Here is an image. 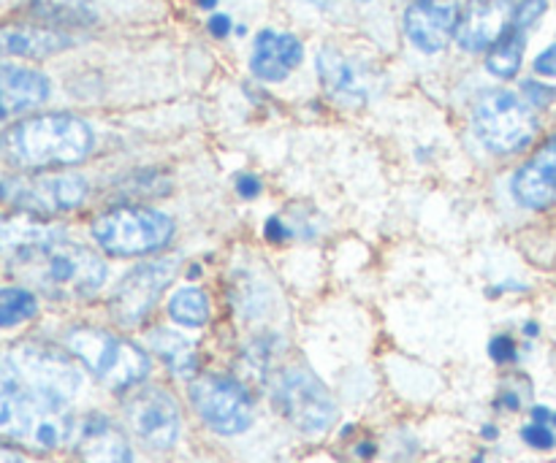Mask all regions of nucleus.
I'll return each instance as SVG.
<instances>
[{"label": "nucleus", "mask_w": 556, "mask_h": 463, "mask_svg": "<svg viewBox=\"0 0 556 463\" xmlns=\"http://www.w3.org/2000/svg\"><path fill=\"white\" fill-rule=\"evenodd\" d=\"M459 22L454 0H418L405 11V36L421 52L434 54L448 47Z\"/></svg>", "instance_id": "obj_15"}, {"label": "nucleus", "mask_w": 556, "mask_h": 463, "mask_svg": "<svg viewBox=\"0 0 556 463\" xmlns=\"http://www.w3.org/2000/svg\"><path fill=\"white\" fill-rule=\"evenodd\" d=\"M527 334H530V336H535V334H538L535 323H527Z\"/></svg>", "instance_id": "obj_40"}, {"label": "nucleus", "mask_w": 556, "mask_h": 463, "mask_svg": "<svg viewBox=\"0 0 556 463\" xmlns=\"http://www.w3.org/2000/svg\"><path fill=\"white\" fill-rule=\"evenodd\" d=\"M525 95H527V103H530L532 108H543L548 106V103L554 101V87L548 85H538V81H525Z\"/></svg>", "instance_id": "obj_29"}, {"label": "nucleus", "mask_w": 556, "mask_h": 463, "mask_svg": "<svg viewBox=\"0 0 556 463\" xmlns=\"http://www.w3.org/2000/svg\"><path fill=\"white\" fill-rule=\"evenodd\" d=\"M147 342H150L152 352H155V356H161L163 363H166L174 374H179V377H185V374H190L195 369L193 342L185 339V336L177 334V331L155 329V331H150Z\"/></svg>", "instance_id": "obj_23"}, {"label": "nucleus", "mask_w": 556, "mask_h": 463, "mask_svg": "<svg viewBox=\"0 0 556 463\" xmlns=\"http://www.w3.org/2000/svg\"><path fill=\"white\" fill-rule=\"evenodd\" d=\"M535 74L538 76H556V41L548 49H543L541 54L535 57Z\"/></svg>", "instance_id": "obj_31"}, {"label": "nucleus", "mask_w": 556, "mask_h": 463, "mask_svg": "<svg viewBox=\"0 0 556 463\" xmlns=\"http://www.w3.org/2000/svg\"><path fill=\"white\" fill-rule=\"evenodd\" d=\"M30 14L43 27H90L96 25L98 11L92 0H30Z\"/></svg>", "instance_id": "obj_22"}, {"label": "nucleus", "mask_w": 556, "mask_h": 463, "mask_svg": "<svg viewBox=\"0 0 556 463\" xmlns=\"http://www.w3.org/2000/svg\"><path fill=\"white\" fill-rule=\"evenodd\" d=\"M92 146H96V133L85 119L74 114L27 117L11 125L0 141L5 160L27 171L76 166L90 157Z\"/></svg>", "instance_id": "obj_2"}, {"label": "nucleus", "mask_w": 556, "mask_h": 463, "mask_svg": "<svg viewBox=\"0 0 556 463\" xmlns=\"http://www.w3.org/2000/svg\"><path fill=\"white\" fill-rule=\"evenodd\" d=\"M190 401H193L201 421L212 432L223 434V437H237V434H244L253 426V396L237 380L215 377V374L193 380V385H190Z\"/></svg>", "instance_id": "obj_9"}, {"label": "nucleus", "mask_w": 556, "mask_h": 463, "mask_svg": "<svg viewBox=\"0 0 556 463\" xmlns=\"http://www.w3.org/2000/svg\"><path fill=\"white\" fill-rule=\"evenodd\" d=\"M318 76L326 92L342 106H364L372 95L375 81L367 65L334 47H324L318 52Z\"/></svg>", "instance_id": "obj_14"}, {"label": "nucleus", "mask_w": 556, "mask_h": 463, "mask_svg": "<svg viewBox=\"0 0 556 463\" xmlns=\"http://www.w3.org/2000/svg\"><path fill=\"white\" fill-rule=\"evenodd\" d=\"M125 421L147 448L155 450L172 448L179 439V428H182L177 401L163 388L136 390L125 404Z\"/></svg>", "instance_id": "obj_11"}, {"label": "nucleus", "mask_w": 556, "mask_h": 463, "mask_svg": "<svg viewBox=\"0 0 556 463\" xmlns=\"http://www.w3.org/2000/svg\"><path fill=\"white\" fill-rule=\"evenodd\" d=\"M532 417H535V423H543V426H556V412L546 410V407H535V410H532Z\"/></svg>", "instance_id": "obj_35"}, {"label": "nucleus", "mask_w": 556, "mask_h": 463, "mask_svg": "<svg viewBox=\"0 0 556 463\" xmlns=\"http://www.w3.org/2000/svg\"><path fill=\"white\" fill-rule=\"evenodd\" d=\"M174 236V220L163 211L144 209V206H123L92 222V239L109 255L134 258L150 255L166 247Z\"/></svg>", "instance_id": "obj_7"}, {"label": "nucleus", "mask_w": 556, "mask_h": 463, "mask_svg": "<svg viewBox=\"0 0 556 463\" xmlns=\"http://www.w3.org/2000/svg\"><path fill=\"white\" fill-rule=\"evenodd\" d=\"M65 347L109 388H130L150 374L147 352L109 331L79 325L65 334Z\"/></svg>", "instance_id": "obj_5"}, {"label": "nucleus", "mask_w": 556, "mask_h": 463, "mask_svg": "<svg viewBox=\"0 0 556 463\" xmlns=\"http://www.w3.org/2000/svg\"><path fill=\"white\" fill-rule=\"evenodd\" d=\"M74 43V38L63 30L43 25H11L0 27V57L43 60L63 52Z\"/></svg>", "instance_id": "obj_20"}, {"label": "nucleus", "mask_w": 556, "mask_h": 463, "mask_svg": "<svg viewBox=\"0 0 556 463\" xmlns=\"http://www.w3.org/2000/svg\"><path fill=\"white\" fill-rule=\"evenodd\" d=\"M288 236H291V231L282 226L280 217H271V220L266 222V239H271V242H282V239Z\"/></svg>", "instance_id": "obj_33"}, {"label": "nucleus", "mask_w": 556, "mask_h": 463, "mask_svg": "<svg viewBox=\"0 0 556 463\" xmlns=\"http://www.w3.org/2000/svg\"><path fill=\"white\" fill-rule=\"evenodd\" d=\"M489 352H492V358L497 363H510L516 358V342L510 339V336H497V339H492V347H489Z\"/></svg>", "instance_id": "obj_30"}, {"label": "nucleus", "mask_w": 556, "mask_h": 463, "mask_svg": "<svg viewBox=\"0 0 556 463\" xmlns=\"http://www.w3.org/2000/svg\"><path fill=\"white\" fill-rule=\"evenodd\" d=\"M237 193L242 195V198H255V195L261 193L258 177H253V173H239V177H237Z\"/></svg>", "instance_id": "obj_32"}, {"label": "nucleus", "mask_w": 556, "mask_h": 463, "mask_svg": "<svg viewBox=\"0 0 556 463\" xmlns=\"http://www.w3.org/2000/svg\"><path fill=\"white\" fill-rule=\"evenodd\" d=\"M546 9H548V0H521V3L516 5L514 22H510V25L527 33L543 14H546Z\"/></svg>", "instance_id": "obj_27"}, {"label": "nucleus", "mask_w": 556, "mask_h": 463, "mask_svg": "<svg viewBox=\"0 0 556 463\" xmlns=\"http://www.w3.org/2000/svg\"><path fill=\"white\" fill-rule=\"evenodd\" d=\"M525 47H527V33L519 27L510 25L508 33L500 38L492 47L486 57V68L492 70L500 79H510V76L519 74L521 60H525Z\"/></svg>", "instance_id": "obj_24"}, {"label": "nucleus", "mask_w": 556, "mask_h": 463, "mask_svg": "<svg viewBox=\"0 0 556 463\" xmlns=\"http://www.w3.org/2000/svg\"><path fill=\"white\" fill-rule=\"evenodd\" d=\"M199 5H201V9H215L217 0H199Z\"/></svg>", "instance_id": "obj_38"}, {"label": "nucleus", "mask_w": 556, "mask_h": 463, "mask_svg": "<svg viewBox=\"0 0 556 463\" xmlns=\"http://www.w3.org/2000/svg\"><path fill=\"white\" fill-rule=\"evenodd\" d=\"M76 453L81 463H134L125 434L112 421L90 415L76 432Z\"/></svg>", "instance_id": "obj_19"}, {"label": "nucleus", "mask_w": 556, "mask_h": 463, "mask_svg": "<svg viewBox=\"0 0 556 463\" xmlns=\"http://www.w3.org/2000/svg\"><path fill=\"white\" fill-rule=\"evenodd\" d=\"M38 301L36 293L27 287H0V329H14V325L27 323L36 318Z\"/></svg>", "instance_id": "obj_26"}, {"label": "nucleus", "mask_w": 556, "mask_h": 463, "mask_svg": "<svg viewBox=\"0 0 556 463\" xmlns=\"http://www.w3.org/2000/svg\"><path fill=\"white\" fill-rule=\"evenodd\" d=\"M521 437H525V442L530 445V448H535V450H552L556 445L554 428L543 426V423H535V421H532L530 426L521 432Z\"/></svg>", "instance_id": "obj_28"}, {"label": "nucleus", "mask_w": 556, "mask_h": 463, "mask_svg": "<svg viewBox=\"0 0 556 463\" xmlns=\"http://www.w3.org/2000/svg\"><path fill=\"white\" fill-rule=\"evenodd\" d=\"M309 3H315L318 9H331V5H334V0H309Z\"/></svg>", "instance_id": "obj_37"}, {"label": "nucleus", "mask_w": 556, "mask_h": 463, "mask_svg": "<svg viewBox=\"0 0 556 463\" xmlns=\"http://www.w3.org/2000/svg\"><path fill=\"white\" fill-rule=\"evenodd\" d=\"M514 0H467L456 22V43L465 52L492 49L514 22Z\"/></svg>", "instance_id": "obj_13"}, {"label": "nucleus", "mask_w": 556, "mask_h": 463, "mask_svg": "<svg viewBox=\"0 0 556 463\" xmlns=\"http://www.w3.org/2000/svg\"><path fill=\"white\" fill-rule=\"evenodd\" d=\"M282 415L304 434H324L334 426L337 404L329 388L307 369H288L277 383Z\"/></svg>", "instance_id": "obj_10"}, {"label": "nucleus", "mask_w": 556, "mask_h": 463, "mask_svg": "<svg viewBox=\"0 0 556 463\" xmlns=\"http://www.w3.org/2000/svg\"><path fill=\"white\" fill-rule=\"evenodd\" d=\"M472 128L494 155H514L532 144L538 117L530 103L510 90H489L472 108Z\"/></svg>", "instance_id": "obj_6"}, {"label": "nucleus", "mask_w": 556, "mask_h": 463, "mask_svg": "<svg viewBox=\"0 0 556 463\" xmlns=\"http://www.w3.org/2000/svg\"><path fill=\"white\" fill-rule=\"evenodd\" d=\"M0 437L33 450H58L76 439V426L65 404L3 388L0 390Z\"/></svg>", "instance_id": "obj_4"}, {"label": "nucleus", "mask_w": 556, "mask_h": 463, "mask_svg": "<svg viewBox=\"0 0 556 463\" xmlns=\"http://www.w3.org/2000/svg\"><path fill=\"white\" fill-rule=\"evenodd\" d=\"M514 195L527 209H546L556 201V136L546 141L514 177Z\"/></svg>", "instance_id": "obj_16"}, {"label": "nucleus", "mask_w": 556, "mask_h": 463, "mask_svg": "<svg viewBox=\"0 0 556 463\" xmlns=\"http://www.w3.org/2000/svg\"><path fill=\"white\" fill-rule=\"evenodd\" d=\"M304 47L296 36L291 33H277V30H261L255 38L253 57V74L264 81H282L288 74L302 65Z\"/></svg>", "instance_id": "obj_18"}, {"label": "nucleus", "mask_w": 556, "mask_h": 463, "mask_svg": "<svg viewBox=\"0 0 556 463\" xmlns=\"http://www.w3.org/2000/svg\"><path fill=\"white\" fill-rule=\"evenodd\" d=\"M63 239V228L43 222L30 215H0V258L16 260L20 255L30 253V249L43 247Z\"/></svg>", "instance_id": "obj_21"}, {"label": "nucleus", "mask_w": 556, "mask_h": 463, "mask_svg": "<svg viewBox=\"0 0 556 463\" xmlns=\"http://www.w3.org/2000/svg\"><path fill=\"white\" fill-rule=\"evenodd\" d=\"M228 30H231V20H228L226 14H215L210 20V33L212 36H217V38H223V36H228Z\"/></svg>", "instance_id": "obj_34"}, {"label": "nucleus", "mask_w": 556, "mask_h": 463, "mask_svg": "<svg viewBox=\"0 0 556 463\" xmlns=\"http://www.w3.org/2000/svg\"><path fill=\"white\" fill-rule=\"evenodd\" d=\"M87 190L79 173H20L0 179V201L38 220L76 209L85 204Z\"/></svg>", "instance_id": "obj_8"}, {"label": "nucleus", "mask_w": 556, "mask_h": 463, "mask_svg": "<svg viewBox=\"0 0 556 463\" xmlns=\"http://www.w3.org/2000/svg\"><path fill=\"white\" fill-rule=\"evenodd\" d=\"M168 314L174 323L188 325V329H201L210 320V298L199 287H182L168 301Z\"/></svg>", "instance_id": "obj_25"}, {"label": "nucleus", "mask_w": 556, "mask_h": 463, "mask_svg": "<svg viewBox=\"0 0 556 463\" xmlns=\"http://www.w3.org/2000/svg\"><path fill=\"white\" fill-rule=\"evenodd\" d=\"M49 90L52 85L41 70L0 60V123L41 106L49 98Z\"/></svg>", "instance_id": "obj_17"}, {"label": "nucleus", "mask_w": 556, "mask_h": 463, "mask_svg": "<svg viewBox=\"0 0 556 463\" xmlns=\"http://www.w3.org/2000/svg\"><path fill=\"white\" fill-rule=\"evenodd\" d=\"M0 463H22V459L20 453H14L11 448H3V445H0Z\"/></svg>", "instance_id": "obj_36"}, {"label": "nucleus", "mask_w": 556, "mask_h": 463, "mask_svg": "<svg viewBox=\"0 0 556 463\" xmlns=\"http://www.w3.org/2000/svg\"><path fill=\"white\" fill-rule=\"evenodd\" d=\"M483 437H486V439H494V437H497V432H494L492 426H486V428H483Z\"/></svg>", "instance_id": "obj_39"}, {"label": "nucleus", "mask_w": 556, "mask_h": 463, "mask_svg": "<svg viewBox=\"0 0 556 463\" xmlns=\"http://www.w3.org/2000/svg\"><path fill=\"white\" fill-rule=\"evenodd\" d=\"M11 271L27 291H38L52 301H85L106 282V263L92 249L58 239L11 260Z\"/></svg>", "instance_id": "obj_1"}, {"label": "nucleus", "mask_w": 556, "mask_h": 463, "mask_svg": "<svg viewBox=\"0 0 556 463\" xmlns=\"http://www.w3.org/2000/svg\"><path fill=\"white\" fill-rule=\"evenodd\" d=\"M5 388L68 404L81 390V372L68 356L47 345H16L0 358Z\"/></svg>", "instance_id": "obj_3"}, {"label": "nucleus", "mask_w": 556, "mask_h": 463, "mask_svg": "<svg viewBox=\"0 0 556 463\" xmlns=\"http://www.w3.org/2000/svg\"><path fill=\"white\" fill-rule=\"evenodd\" d=\"M174 274H177V260L168 258L150 260V263L136 266L130 274H125L112 298V312L117 323L139 325L155 309L157 298L166 293Z\"/></svg>", "instance_id": "obj_12"}]
</instances>
